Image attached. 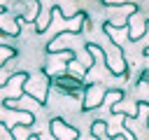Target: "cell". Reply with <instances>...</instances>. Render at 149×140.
<instances>
[{
  "label": "cell",
  "mask_w": 149,
  "mask_h": 140,
  "mask_svg": "<svg viewBox=\"0 0 149 140\" xmlns=\"http://www.w3.org/2000/svg\"><path fill=\"white\" fill-rule=\"evenodd\" d=\"M49 91H51V84H49V75H47L44 70H37V72H35L33 77H28L26 84H23V93L30 96L37 105H47Z\"/></svg>",
  "instance_id": "3957f363"
},
{
  "label": "cell",
  "mask_w": 149,
  "mask_h": 140,
  "mask_svg": "<svg viewBox=\"0 0 149 140\" xmlns=\"http://www.w3.org/2000/svg\"><path fill=\"white\" fill-rule=\"evenodd\" d=\"M49 128H51L54 140H79V138H81L79 128L70 126L63 117H51V119H49Z\"/></svg>",
  "instance_id": "5b68a950"
},
{
  "label": "cell",
  "mask_w": 149,
  "mask_h": 140,
  "mask_svg": "<svg viewBox=\"0 0 149 140\" xmlns=\"http://www.w3.org/2000/svg\"><path fill=\"white\" fill-rule=\"evenodd\" d=\"M0 33H2V35H9V37H14V35L21 33V23H19L16 19H12V14H9L7 9L0 12Z\"/></svg>",
  "instance_id": "52a82bcc"
},
{
  "label": "cell",
  "mask_w": 149,
  "mask_h": 140,
  "mask_svg": "<svg viewBox=\"0 0 149 140\" xmlns=\"http://www.w3.org/2000/svg\"><path fill=\"white\" fill-rule=\"evenodd\" d=\"M107 131H109V124L105 119H95L91 124V135L98 138V140H107Z\"/></svg>",
  "instance_id": "ba28073f"
},
{
  "label": "cell",
  "mask_w": 149,
  "mask_h": 140,
  "mask_svg": "<svg viewBox=\"0 0 149 140\" xmlns=\"http://www.w3.org/2000/svg\"><path fill=\"white\" fill-rule=\"evenodd\" d=\"M140 84H147V86H149V68L142 70V75H140Z\"/></svg>",
  "instance_id": "7c38bea8"
},
{
  "label": "cell",
  "mask_w": 149,
  "mask_h": 140,
  "mask_svg": "<svg viewBox=\"0 0 149 140\" xmlns=\"http://www.w3.org/2000/svg\"><path fill=\"white\" fill-rule=\"evenodd\" d=\"M121 100H123V91L121 89H107V93H105V103L107 105H116Z\"/></svg>",
  "instance_id": "8fae6325"
},
{
  "label": "cell",
  "mask_w": 149,
  "mask_h": 140,
  "mask_svg": "<svg viewBox=\"0 0 149 140\" xmlns=\"http://www.w3.org/2000/svg\"><path fill=\"white\" fill-rule=\"evenodd\" d=\"M0 9H2V12H5V0H0Z\"/></svg>",
  "instance_id": "4fadbf2b"
},
{
  "label": "cell",
  "mask_w": 149,
  "mask_h": 140,
  "mask_svg": "<svg viewBox=\"0 0 149 140\" xmlns=\"http://www.w3.org/2000/svg\"><path fill=\"white\" fill-rule=\"evenodd\" d=\"M109 40H112V37H109ZM100 49H102V56H105V68H107V72H112L114 77H126V79H128V77H130V65H128V61H126L119 42L112 40L109 47H100Z\"/></svg>",
  "instance_id": "7a4b0ae2"
},
{
  "label": "cell",
  "mask_w": 149,
  "mask_h": 140,
  "mask_svg": "<svg viewBox=\"0 0 149 140\" xmlns=\"http://www.w3.org/2000/svg\"><path fill=\"white\" fill-rule=\"evenodd\" d=\"M105 93H107V86L102 82H95V84H86L84 89V100H81V112H88V110H95L105 103Z\"/></svg>",
  "instance_id": "277c9868"
},
{
  "label": "cell",
  "mask_w": 149,
  "mask_h": 140,
  "mask_svg": "<svg viewBox=\"0 0 149 140\" xmlns=\"http://www.w3.org/2000/svg\"><path fill=\"white\" fill-rule=\"evenodd\" d=\"M49 84H51V89H56L58 93L72 96V98H77V96L84 93V89H86L84 77L74 75V72H70V70H63V72L51 75V77H49Z\"/></svg>",
  "instance_id": "6da1fadb"
},
{
  "label": "cell",
  "mask_w": 149,
  "mask_h": 140,
  "mask_svg": "<svg viewBox=\"0 0 149 140\" xmlns=\"http://www.w3.org/2000/svg\"><path fill=\"white\" fill-rule=\"evenodd\" d=\"M9 112H12V117L2 121L7 128H12V126H16V124H21V126H28V128H30V126L35 124V114H33V112H28V110H9Z\"/></svg>",
  "instance_id": "8992f818"
},
{
  "label": "cell",
  "mask_w": 149,
  "mask_h": 140,
  "mask_svg": "<svg viewBox=\"0 0 149 140\" xmlns=\"http://www.w3.org/2000/svg\"><path fill=\"white\" fill-rule=\"evenodd\" d=\"M16 56V49L12 44H0V68H7V63Z\"/></svg>",
  "instance_id": "9c48e42d"
},
{
  "label": "cell",
  "mask_w": 149,
  "mask_h": 140,
  "mask_svg": "<svg viewBox=\"0 0 149 140\" xmlns=\"http://www.w3.org/2000/svg\"><path fill=\"white\" fill-rule=\"evenodd\" d=\"M49 23H51V12H44V14L40 12V16L35 19V33H44Z\"/></svg>",
  "instance_id": "30bf717a"
}]
</instances>
